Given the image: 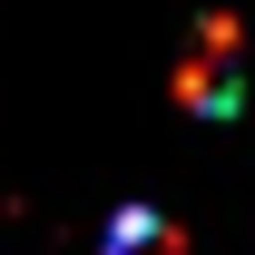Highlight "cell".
Returning <instances> with one entry per match:
<instances>
[{
	"mask_svg": "<svg viewBox=\"0 0 255 255\" xmlns=\"http://www.w3.org/2000/svg\"><path fill=\"white\" fill-rule=\"evenodd\" d=\"M98 255H187V236H177L157 206H118V216H108V246H98Z\"/></svg>",
	"mask_w": 255,
	"mask_h": 255,
	"instance_id": "7a4b0ae2",
	"label": "cell"
},
{
	"mask_svg": "<svg viewBox=\"0 0 255 255\" xmlns=\"http://www.w3.org/2000/svg\"><path fill=\"white\" fill-rule=\"evenodd\" d=\"M236 20H196V49H187V69H177V98H187L196 118H226L236 108Z\"/></svg>",
	"mask_w": 255,
	"mask_h": 255,
	"instance_id": "6da1fadb",
	"label": "cell"
}]
</instances>
